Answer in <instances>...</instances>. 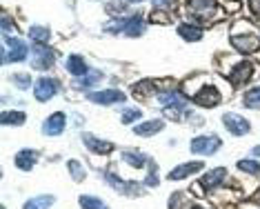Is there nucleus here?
I'll list each match as a JSON object with an SVG mask.
<instances>
[{"instance_id":"1","label":"nucleus","mask_w":260,"mask_h":209,"mask_svg":"<svg viewBox=\"0 0 260 209\" xmlns=\"http://www.w3.org/2000/svg\"><path fill=\"white\" fill-rule=\"evenodd\" d=\"M242 27H245V32H240L238 25H234V29H232V45H234V49H238L240 53L258 51L260 49V32H256L251 22H245V20H242Z\"/></svg>"},{"instance_id":"2","label":"nucleus","mask_w":260,"mask_h":209,"mask_svg":"<svg viewBox=\"0 0 260 209\" xmlns=\"http://www.w3.org/2000/svg\"><path fill=\"white\" fill-rule=\"evenodd\" d=\"M27 45L22 43V40H18L14 36L11 38L9 34H5V49H3V63H22L27 58Z\"/></svg>"},{"instance_id":"3","label":"nucleus","mask_w":260,"mask_h":209,"mask_svg":"<svg viewBox=\"0 0 260 209\" xmlns=\"http://www.w3.org/2000/svg\"><path fill=\"white\" fill-rule=\"evenodd\" d=\"M220 138L218 136H198V138H193L189 142V152L191 154H203V156H209V154H216L218 149H220Z\"/></svg>"},{"instance_id":"4","label":"nucleus","mask_w":260,"mask_h":209,"mask_svg":"<svg viewBox=\"0 0 260 209\" xmlns=\"http://www.w3.org/2000/svg\"><path fill=\"white\" fill-rule=\"evenodd\" d=\"M56 61V53L51 51V49H47L45 45H36L34 47V51H31V67L34 69H49L51 65H54Z\"/></svg>"},{"instance_id":"5","label":"nucleus","mask_w":260,"mask_h":209,"mask_svg":"<svg viewBox=\"0 0 260 209\" xmlns=\"http://www.w3.org/2000/svg\"><path fill=\"white\" fill-rule=\"evenodd\" d=\"M222 123H224V127L232 131L234 136H245V134H249V131H251L249 121H247V118H242V116H238V113H224Z\"/></svg>"},{"instance_id":"6","label":"nucleus","mask_w":260,"mask_h":209,"mask_svg":"<svg viewBox=\"0 0 260 209\" xmlns=\"http://www.w3.org/2000/svg\"><path fill=\"white\" fill-rule=\"evenodd\" d=\"M58 94V82L54 78H40L36 82V87H34V96H36V100H40V103H47V100H51Z\"/></svg>"},{"instance_id":"7","label":"nucleus","mask_w":260,"mask_h":209,"mask_svg":"<svg viewBox=\"0 0 260 209\" xmlns=\"http://www.w3.org/2000/svg\"><path fill=\"white\" fill-rule=\"evenodd\" d=\"M191 100H193V105H198V107H216L220 103V92H218L216 87H203L193 94Z\"/></svg>"},{"instance_id":"8","label":"nucleus","mask_w":260,"mask_h":209,"mask_svg":"<svg viewBox=\"0 0 260 209\" xmlns=\"http://www.w3.org/2000/svg\"><path fill=\"white\" fill-rule=\"evenodd\" d=\"M229 78H232V82H234L236 87L249 82L253 78V65L249 61H240L232 71H229Z\"/></svg>"},{"instance_id":"9","label":"nucleus","mask_w":260,"mask_h":209,"mask_svg":"<svg viewBox=\"0 0 260 209\" xmlns=\"http://www.w3.org/2000/svg\"><path fill=\"white\" fill-rule=\"evenodd\" d=\"M89 100L96 105H114V103H122V100H125V94L118 92V89H103V92L89 94Z\"/></svg>"},{"instance_id":"10","label":"nucleus","mask_w":260,"mask_h":209,"mask_svg":"<svg viewBox=\"0 0 260 209\" xmlns=\"http://www.w3.org/2000/svg\"><path fill=\"white\" fill-rule=\"evenodd\" d=\"M64 125H67V118H64V113L62 111H56V113H51V116L45 121L43 134L45 136H60L62 131H64Z\"/></svg>"},{"instance_id":"11","label":"nucleus","mask_w":260,"mask_h":209,"mask_svg":"<svg viewBox=\"0 0 260 209\" xmlns=\"http://www.w3.org/2000/svg\"><path fill=\"white\" fill-rule=\"evenodd\" d=\"M203 169V163L200 160H193V163H185V165H178L174 167V169L169 171V181H185L191 174H196V171Z\"/></svg>"},{"instance_id":"12","label":"nucleus","mask_w":260,"mask_h":209,"mask_svg":"<svg viewBox=\"0 0 260 209\" xmlns=\"http://www.w3.org/2000/svg\"><path fill=\"white\" fill-rule=\"evenodd\" d=\"M224 178H227V169H224V167H216V169L207 171V174L200 178V185H203L205 189H216L218 185L224 183Z\"/></svg>"},{"instance_id":"13","label":"nucleus","mask_w":260,"mask_h":209,"mask_svg":"<svg viewBox=\"0 0 260 209\" xmlns=\"http://www.w3.org/2000/svg\"><path fill=\"white\" fill-rule=\"evenodd\" d=\"M36 160H38V154L31 152V149H22V152H18V154L14 156L16 167H18V169H22V171H31L34 165H36Z\"/></svg>"},{"instance_id":"14","label":"nucleus","mask_w":260,"mask_h":209,"mask_svg":"<svg viewBox=\"0 0 260 209\" xmlns=\"http://www.w3.org/2000/svg\"><path fill=\"white\" fill-rule=\"evenodd\" d=\"M187 3H189V7H191V11H193V16L196 18H205V20H209L207 16L214 14L216 0H187Z\"/></svg>"},{"instance_id":"15","label":"nucleus","mask_w":260,"mask_h":209,"mask_svg":"<svg viewBox=\"0 0 260 209\" xmlns=\"http://www.w3.org/2000/svg\"><path fill=\"white\" fill-rule=\"evenodd\" d=\"M82 142H85V145L89 147L93 154H111V152H114V145H111V142L100 140V138H96V136H91V134L82 136Z\"/></svg>"},{"instance_id":"16","label":"nucleus","mask_w":260,"mask_h":209,"mask_svg":"<svg viewBox=\"0 0 260 209\" xmlns=\"http://www.w3.org/2000/svg\"><path fill=\"white\" fill-rule=\"evenodd\" d=\"M158 100H160V105H162V107H174V109H180V111L187 107L185 96H180V94H178V92H174V89H171V92L160 94V96H158Z\"/></svg>"},{"instance_id":"17","label":"nucleus","mask_w":260,"mask_h":209,"mask_svg":"<svg viewBox=\"0 0 260 209\" xmlns=\"http://www.w3.org/2000/svg\"><path fill=\"white\" fill-rule=\"evenodd\" d=\"M145 32V22L140 16H132L125 20V25H122V36H129V38H136V36H140Z\"/></svg>"},{"instance_id":"18","label":"nucleus","mask_w":260,"mask_h":209,"mask_svg":"<svg viewBox=\"0 0 260 209\" xmlns=\"http://www.w3.org/2000/svg\"><path fill=\"white\" fill-rule=\"evenodd\" d=\"M64 67H67V71L74 74V76H85L87 74V63H85L82 56H78V53H72V56L67 58V63H64Z\"/></svg>"},{"instance_id":"19","label":"nucleus","mask_w":260,"mask_h":209,"mask_svg":"<svg viewBox=\"0 0 260 209\" xmlns=\"http://www.w3.org/2000/svg\"><path fill=\"white\" fill-rule=\"evenodd\" d=\"M162 129H165L162 121H147V123L136 125L134 134H138V136H153V134H158V131H162Z\"/></svg>"},{"instance_id":"20","label":"nucleus","mask_w":260,"mask_h":209,"mask_svg":"<svg viewBox=\"0 0 260 209\" xmlns=\"http://www.w3.org/2000/svg\"><path fill=\"white\" fill-rule=\"evenodd\" d=\"M122 160H125L129 167H134V169H143L149 158H145L143 154H138V152H132V149H127V152H122Z\"/></svg>"},{"instance_id":"21","label":"nucleus","mask_w":260,"mask_h":209,"mask_svg":"<svg viewBox=\"0 0 260 209\" xmlns=\"http://www.w3.org/2000/svg\"><path fill=\"white\" fill-rule=\"evenodd\" d=\"M56 202L54 196H36V198H31V200H27L25 205H22V209H49L51 205Z\"/></svg>"},{"instance_id":"22","label":"nucleus","mask_w":260,"mask_h":209,"mask_svg":"<svg viewBox=\"0 0 260 209\" xmlns=\"http://www.w3.org/2000/svg\"><path fill=\"white\" fill-rule=\"evenodd\" d=\"M27 116L22 111H3V125L5 127H20L25 125Z\"/></svg>"},{"instance_id":"23","label":"nucleus","mask_w":260,"mask_h":209,"mask_svg":"<svg viewBox=\"0 0 260 209\" xmlns=\"http://www.w3.org/2000/svg\"><path fill=\"white\" fill-rule=\"evenodd\" d=\"M100 80H103V71H87V74L82 76L78 82H76V87H78V89H89V87H93Z\"/></svg>"},{"instance_id":"24","label":"nucleus","mask_w":260,"mask_h":209,"mask_svg":"<svg viewBox=\"0 0 260 209\" xmlns=\"http://www.w3.org/2000/svg\"><path fill=\"white\" fill-rule=\"evenodd\" d=\"M29 38H31L36 45H45V43H49L51 32L47 27H31L29 29Z\"/></svg>"},{"instance_id":"25","label":"nucleus","mask_w":260,"mask_h":209,"mask_svg":"<svg viewBox=\"0 0 260 209\" xmlns=\"http://www.w3.org/2000/svg\"><path fill=\"white\" fill-rule=\"evenodd\" d=\"M178 36H182V40H189V43H198L200 38H203V32H200L198 27H191V25H180L178 27Z\"/></svg>"},{"instance_id":"26","label":"nucleus","mask_w":260,"mask_h":209,"mask_svg":"<svg viewBox=\"0 0 260 209\" xmlns=\"http://www.w3.org/2000/svg\"><path fill=\"white\" fill-rule=\"evenodd\" d=\"M242 105L249 109H260V87H253L242 96Z\"/></svg>"},{"instance_id":"27","label":"nucleus","mask_w":260,"mask_h":209,"mask_svg":"<svg viewBox=\"0 0 260 209\" xmlns=\"http://www.w3.org/2000/svg\"><path fill=\"white\" fill-rule=\"evenodd\" d=\"M78 202H80L82 209H109L103 200L96 198V196H80Z\"/></svg>"},{"instance_id":"28","label":"nucleus","mask_w":260,"mask_h":209,"mask_svg":"<svg viewBox=\"0 0 260 209\" xmlns=\"http://www.w3.org/2000/svg\"><path fill=\"white\" fill-rule=\"evenodd\" d=\"M67 169H69V174H72V178H74L76 183H82V181H85L87 171H85V167H82L78 160H69V163H67Z\"/></svg>"},{"instance_id":"29","label":"nucleus","mask_w":260,"mask_h":209,"mask_svg":"<svg viewBox=\"0 0 260 209\" xmlns=\"http://www.w3.org/2000/svg\"><path fill=\"white\" fill-rule=\"evenodd\" d=\"M238 169L247 171V174H251V176H260V163L258 160H240Z\"/></svg>"},{"instance_id":"30","label":"nucleus","mask_w":260,"mask_h":209,"mask_svg":"<svg viewBox=\"0 0 260 209\" xmlns=\"http://www.w3.org/2000/svg\"><path fill=\"white\" fill-rule=\"evenodd\" d=\"M11 82H14L18 89H29V85H31V76L29 74H18L11 78Z\"/></svg>"},{"instance_id":"31","label":"nucleus","mask_w":260,"mask_h":209,"mask_svg":"<svg viewBox=\"0 0 260 209\" xmlns=\"http://www.w3.org/2000/svg\"><path fill=\"white\" fill-rule=\"evenodd\" d=\"M140 118V109L136 107V109H127L125 113H122V125H132L134 121H138Z\"/></svg>"},{"instance_id":"32","label":"nucleus","mask_w":260,"mask_h":209,"mask_svg":"<svg viewBox=\"0 0 260 209\" xmlns=\"http://www.w3.org/2000/svg\"><path fill=\"white\" fill-rule=\"evenodd\" d=\"M151 20H153V22H162V25H167V22H169V16L165 14V11H160V9H153V11H151Z\"/></svg>"},{"instance_id":"33","label":"nucleus","mask_w":260,"mask_h":209,"mask_svg":"<svg viewBox=\"0 0 260 209\" xmlns=\"http://www.w3.org/2000/svg\"><path fill=\"white\" fill-rule=\"evenodd\" d=\"M158 183H160V181H158V171L151 167V171H149V176H147L145 185H149V187H153V185H156V187H158Z\"/></svg>"},{"instance_id":"34","label":"nucleus","mask_w":260,"mask_h":209,"mask_svg":"<svg viewBox=\"0 0 260 209\" xmlns=\"http://www.w3.org/2000/svg\"><path fill=\"white\" fill-rule=\"evenodd\" d=\"M249 9H251L256 16H260V0H249Z\"/></svg>"},{"instance_id":"35","label":"nucleus","mask_w":260,"mask_h":209,"mask_svg":"<svg viewBox=\"0 0 260 209\" xmlns=\"http://www.w3.org/2000/svg\"><path fill=\"white\" fill-rule=\"evenodd\" d=\"M153 3H156V5H167L169 0H153Z\"/></svg>"},{"instance_id":"36","label":"nucleus","mask_w":260,"mask_h":209,"mask_svg":"<svg viewBox=\"0 0 260 209\" xmlns=\"http://www.w3.org/2000/svg\"><path fill=\"white\" fill-rule=\"evenodd\" d=\"M253 156H260V147H253Z\"/></svg>"},{"instance_id":"37","label":"nucleus","mask_w":260,"mask_h":209,"mask_svg":"<svg viewBox=\"0 0 260 209\" xmlns=\"http://www.w3.org/2000/svg\"><path fill=\"white\" fill-rule=\"evenodd\" d=\"M127 3H143V0H127Z\"/></svg>"},{"instance_id":"38","label":"nucleus","mask_w":260,"mask_h":209,"mask_svg":"<svg viewBox=\"0 0 260 209\" xmlns=\"http://www.w3.org/2000/svg\"><path fill=\"white\" fill-rule=\"evenodd\" d=\"M196 209H200V207H196Z\"/></svg>"}]
</instances>
